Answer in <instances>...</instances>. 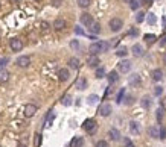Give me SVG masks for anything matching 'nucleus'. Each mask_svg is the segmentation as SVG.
Here are the masks:
<instances>
[{
    "label": "nucleus",
    "instance_id": "f257e3e1",
    "mask_svg": "<svg viewBox=\"0 0 166 147\" xmlns=\"http://www.w3.org/2000/svg\"><path fill=\"white\" fill-rule=\"evenodd\" d=\"M108 49H110V42H107V41H98V42L90 44L88 52H90V55H98L101 52H107Z\"/></svg>",
    "mask_w": 166,
    "mask_h": 147
},
{
    "label": "nucleus",
    "instance_id": "f03ea898",
    "mask_svg": "<svg viewBox=\"0 0 166 147\" xmlns=\"http://www.w3.org/2000/svg\"><path fill=\"white\" fill-rule=\"evenodd\" d=\"M84 129H85L87 134L93 135V134L96 132V129H98V124H96V121H95L93 118H90V120H85V121H84Z\"/></svg>",
    "mask_w": 166,
    "mask_h": 147
},
{
    "label": "nucleus",
    "instance_id": "7ed1b4c3",
    "mask_svg": "<svg viewBox=\"0 0 166 147\" xmlns=\"http://www.w3.org/2000/svg\"><path fill=\"white\" fill-rule=\"evenodd\" d=\"M108 24H110V29H111L113 32H119V31L124 28V21H122L121 18H111Z\"/></svg>",
    "mask_w": 166,
    "mask_h": 147
},
{
    "label": "nucleus",
    "instance_id": "20e7f679",
    "mask_svg": "<svg viewBox=\"0 0 166 147\" xmlns=\"http://www.w3.org/2000/svg\"><path fill=\"white\" fill-rule=\"evenodd\" d=\"M35 112H37V106H35V105H32V103L26 105V106H25V111H23V114H25V117H26V118L34 117V115H35Z\"/></svg>",
    "mask_w": 166,
    "mask_h": 147
},
{
    "label": "nucleus",
    "instance_id": "39448f33",
    "mask_svg": "<svg viewBox=\"0 0 166 147\" xmlns=\"http://www.w3.org/2000/svg\"><path fill=\"white\" fill-rule=\"evenodd\" d=\"M118 70H119L121 73H128V72L131 70V62H129L128 59L121 61V62L118 64Z\"/></svg>",
    "mask_w": 166,
    "mask_h": 147
},
{
    "label": "nucleus",
    "instance_id": "423d86ee",
    "mask_svg": "<svg viewBox=\"0 0 166 147\" xmlns=\"http://www.w3.org/2000/svg\"><path fill=\"white\" fill-rule=\"evenodd\" d=\"M111 111H113V108H111L110 103H102V105L99 106V114H101L102 117H108V115L111 114Z\"/></svg>",
    "mask_w": 166,
    "mask_h": 147
},
{
    "label": "nucleus",
    "instance_id": "0eeeda50",
    "mask_svg": "<svg viewBox=\"0 0 166 147\" xmlns=\"http://www.w3.org/2000/svg\"><path fill=\"white\" fill-rule=\"evenodd\" d=\"M9 46H11V49H12L14 52H20V50L23 49V42H21V39H18V38H12L11 42H9Z\"/></svg>",
    "mask_w": 166,
    "mask_h": 147
},
{
    "label": "nucleus",
    "instance_id": "6e6552de",
    "mask_svg": "<svg viewBox=\"0 0 166 147\" xmlns=\"http://www.w3.org/2000/svg\"><path fill=\"white\" fill-rule=\"evenodd\" d=\"M99 64H101V61H99L98 55H90V56L87 58V65H88V67L95 68V67H98Z\"/></svg>",
    "mask_w": 166,
    "mask_h": 147
},
{
    "label": "nucleus",
    "instance_id": "1a4fd4ad",
    "mask_svg": "<svg viewBox=\"0 0 166 147\" xmlns=\"http://www.w3.org/2000/svg\"><path fill=\"white\" fill-rule=\"evenodd\" d=\"M148 135L151 138H160V126H149L148 127Z\"/></svg>",
    "mask_w": 166,
    "mask_h": 147
},
{
    "label": "nucleus",
    "instance_id": "9d476101",
    "mask_svg": "<svg viewBox=\"0 0 166 147\" xmlns=\"http://www.w3.org/2000/svg\"><path fill=\"white\" fill-rule=\"evenodd\" d=\"M81 23L83 24H85V26H91L95 21H93V17L90 15V14H87V12H84V14H81Z\"/></svg>",
    "mask_w": 166,
    "mask_h": 147
},
{
    "label": "nucleus",
    "instance_id": "9b49d317",
    "mask_svg": "<svg viewBox=\"0 0 166 147\" xmlns=\"http://www.w3.org/2000/svg\"><path fill=\"white\" fill-rule=\"evenodd\" d=\"M15 64H17L18 67H28V65L31 64V58H29V56H20V58H17Z\"/></svg>",
    "mask_w": 166,
    "mask_h": 147
},
{
    "label": "nucleus",
    "instance_id": "f8f14e48",
    "mask_svg": "<svg viewBox=\"0 0 166 147\" xmlns=\"http://www.w3.org/2000/svg\"><path fill=\"white\" fill-rule=\"evenodd\" d=\"M128 82H129V85H131V86H139V85H140V82H142V79H140V76H139L137 73H134V74H131V76H129Z\"/></svg>",
    "mask_w": 166,
    "mask_h": 147
},
{
    "label": "nucleus",
    "instance_id": "ddd939ff",
    "mask_svg": "<svg viewBox=\"0 0 166 147\" xmlns=\"http://www.w3.org/2000/svg\"><path fill=\"white\" fill-rule=\"evenodd\" d=\"M131 50H133V55H134L136 58H140V56H143V47H142L140 44H134Z\"/></svg>",
    "mask_w": 166,
    "mask_h": 147
},
{
    "label": "nucleus",
    "instance_id": "4468645a",
    "mask_svg": "<svg viewBox=\"0 0 166 147\" xmlns=\"http://www.w3.org/2000/svg\"><path fill=\"white\" fill-rule=\"evenodd\" d=\"M129 130H131V134H134V135H139L140 134V124L137 123V121H129Z\"/></svg>",
    "mask_w": 166,
    "mask_h": 147
},
{
    "label": "nucleus",
    "instance_id": "2eb2a0df",
    "mask_svg": "<svg viewBox=\"0 0 166 147\" xmlns=\"http://www.w3.org/2000/svg\"><path fill=\"white\" fill-rule=\"evenodd\" d=\"M108 137H110V140H113V141H119V138H121V132H119L118 129L111 127V129L108 130Z\"/></svg>",
    "mask_w": 166,
    "mask_h": 147
},
{
    "label": "nucleus",
    "instance_id": "dca6fc26",
    "mask_svg": "<svg viewBox=\"0 0 166 147\" xmlns=\"http://www.w3.org/2000/svg\"><path fill=\"white\" fill-rule=\"evenodd\" d=\"M151 77H152V80H156V82H160V80L163 79V72H162L160 68H156V70L151 73Z\"/></svg>",
    "mask_w": 166,
    "mask_h": 147
},
{
    "label": "nucleus",
    "instance_id": "f3484780",
    "mask_svg": "<svg viewBox=\"0 0 166 147\" xmlns=\"http://www.w3.org/2000/svg\"><path fill=\"white\" fill-rule=\"evenodd\" d=\"M69 76H70V73H69L67 68H61V70L58 72V77H60L61 82H66V80L69 79Z\"/></svg>",
    "mask_w": 166,
    "mask_h": 147
},
{
    "label": "nucleus",
    "instance_id": "a211bd4d",
    "mask_svg": "<svg viewBox=\"0 0 166 147\" xmlns=\"http://www.w3.org/2000/svg\"><path fill=\"white\" fill-rule=\"evenodd\" d=\"M64 28H66V21H64L63 18H56V20L53 21V29L61 31V29H64Z\"/></svg>",
    "mask_w": 166,
    "mask_h": 147
},
{
    "label": "nucleus",
    "instance_id": "6ab92c4d",
    "mask_svg": "<svg viewBox=\"0 0 166 147\" xmlns=\"http://www.w3.org/2000/svg\"><path fill=\"white\" fill-rule=\"evenodd\" d=\"M83 146H84V138H81V137H75L70 141V147H83Z\"/></svg>",
    "mask_w": 166,
    "mask_h": 147
},
{
    "label": "nucleus",
    "instance_id": "aec40b11",
    "mask_svg": "<svg viewBox=\"0 0 166 147\" xmlns=\"http://www.w3.org/2000/svg\"><path fill=\"white\" fill-rule=\"evenodd\" d=\"M9 72L8 70H5V68H2L0 70V83H5V82H8L9 80Z\"/></svg>",
    "mask_w": 166,
    "mask_h": 147
},
{
    "label": "nucleus",
    "instance_id": "412c9836",
    "mask_svg": "<svg viewBox=\"0 0 166 147\" xmlns=\"http://www.w3.org/2000/svg\"><path fill=\"white\" fill-rule=\"evenodd\" d=\"M76 88H78V90H85V88H87V79H85V77H79V79L76 80Z\"/></svg>",
    "mask_w": 166,
    "mask_h": 147
},
{
    "label": "nucleus",
    "instance_id": "4be33fe9",
    "mask_svg": "<svg viewBox=\"0 0 166 147\" xmlns=\"http://www.w3.org/2000/svg\"><path fill=\"white\" fill-rule=\"evenodd\" d=\"M107 77H108V82H110V83H114V82H118V80H119L118 72H114V70H113V72H110Z\"/></svg>",
    "mask_w": 166,
    "mask_h": 147
},
{
    "label": "nucleus",
    "instance_id": "5701e85b",
    "mask_svg": "<svg viewBox=\"0 0 166 147\" xmlns=\"http://www.w3.org/2000/svg\"><path fill=\"white\" fill-rule=\"evenodd\" d=\"M69 67L70 68H75V70L79 68V59L78 58H70L69 59Z\"/></svg>",
    "mask_w": 166,
    "mask_h": 147
},
{
    "label": "nucleus",
    "instance_id": "b1692460",
    "mask_svg": "<svg viewBox=\"0 0 166 147\" xmlns=\"http://www.w3.org/2000/svg\"><path fill=\"white\" fill-rule=\"evenodd\" d=\"M25 127H26V124L23 121H20V120H17V121L12 123V129H15V130H23Z\"/></svg>",
    "mask_w": 166,
    "mask_h": 147
},
{
    "label": "nucleus",
    "instance_id": "393cba45",
    "mask_svg": "<svg viewBox=\"0 0 166 147\" xmlns=\"http://www.w3.org/2000/svg\"><path fill=\"white\" fill-rule=\"evenodd\" d=\"M90 32H91L93 35L99 34V32H101V24H99V23H93V24L90 26Z\"/></svg>",
    "mask_w": 166,
    "mask_h": 147
},
{
    "label": "nucleus",
    "instance_id": "a878e982",
    "mask_svg": "<svg viewBox=\"0 0 166 147\" xmlns=\"http://www.w3.org/2000/svg\"><path fill=\"white\" fill-rule=\"evenodd\" d=\"M53 118H55V114H53V111H50V114L47 115V118H46V121H44V127H49V126L52 124Z\"/></svg>",
    "mask_w": 166,
    "mask_h": 147
},
{
    "label": "nucleus",
    "instance_id": "bb28decb",
    "mask_svg": "<svg viewBox=\"0 0 166 147\" xmlns=\"http://www.w3.org/2000/svg\"><path fill=\"white\" fill-rule=\"evenodd\" d=\"M140 5H143V0H131V3H129V6H131V9H133V11L139 9V6H140Z\"/></svg>",
    "mask_w": 166,
    "mask_h": 147
},
{
    "label": "nucleus",
    "instance_id": "cd10ccee",
    "mask_svg": "<svg viewBox=\"0 0 166 147\" xmlns=\"http://www.w3.org/2000/svg\"><path fill=\"white\" fill-rule=\"evenodd\" d=\"M143 38H145V41H146L148 44H154V42H156V39H157V37H156V35H152V34H146Z\"/></svg>",
    "mask_w": 166,
    "mask_h": 147
},
{
    "label": "nucleus",
    "instance_id": "c85d7f7f",
    "mask_svg": "<svg viewBox=\"0 0 166 147\" xmlns=\"http://www.w3.org/2000/svg\"><path fill=\"white\" fill-rule=\"evenodd\" d=\"M146 21H148V24H156L157 23V17H156V14H148V17H146Z\"/></svg>",
    "mask_w": 166,
    "mask_h": 147
},
{
    "label": "nucleus",
    "instance_id": "c756f323",
    "mask_svg": "<svg viewBox=\"0 0 166 147\" xmlns=\"http://www.w3.org/2000/svg\"><path fill=\"white\" fill-rule=\"evenodd\" d=\"M98 100H99V97H98L96 94H91V96H88L87 103H88V105H96V103H98Z\"/></svg>",
    "mask_w": 166,
    "mask_h": 147
},
{
    "label": "nucleus",
    "instance_id": "7c9ffc66",
    "mask_svg": "<svg viewBox=\"0 0 166 147\" xmlns=\"http://www.w3.org/2000/svg\"><path fill=\"white\" fill-rule=\"evenodd\" d=\"M140 103H142V106H143L145 109H148V108L151 106V99H149L148 96H145V97L142 99V102H140Z\"/></svg>",
    "mask_w": 166,
    "mask_h": 147
},
{
    "label": "nucleus",
    "instance_id": "2f4dec72",
    "mask_svg": "<svg viewBox=\"0 0 166 147\" xmlns=\"http://www.w3.org/2000/svg\"><path fill=\"white\" fill-rule=\"evenodd\" d=\"M145 15H146V14H145L143 11H139V12L136 14V21H137V23H142V21L145 20Z\"/></svg>",
    "mask_w": 166,
    "mask_h": 147
},
{
    "label": "nucleus",
    "instance_id": "473e14b6",
    "mask_svg": "<svg viewBox=\"0 0 166 147\" xmlns=\"http://www.w3.org/2000/svg\"><path fill=\"white\" fill-rule=\"evenodd\" d=\"M61 103H63L64 106H70V105H72V97H70V96H64V97L61 99Z\"/></svg>",
    "mask_w": 166,
    "mask_h": 147
},
{
    "label": "nucleus",
    "instance_id": "72a5a7b5",
    "mask_svg": "<svg viewBox=\"0 0 166 147\" xmlns=\"http://www.w3.org/2000/svg\"><path fill=\"white\" fill-rule=\"evenodd\" d=\"M79 47H81V46H79V41H78V39H72V41H70V49H72V50H78Z\"/></svg>",
    "mask_w": 166,
    "mask_h": 147
},
{
    "label": "nucleus",
    "instance_id": "f704fd0d",
    "mask_svg": "<svg viewBox=\"0 0 166 147\" xmlns=\"http://www.w3.org/2000/svg\"><path fill=\"white\" fill-rule=\"evenodd\" d=\"M91 3V0H78V6L79 8H88Z\"/></svg>",
    "mask_w": 166,
    "mask_h": 147
},
{
    "label": "nucleus",
    "instance_id": "c9c22d12",
    "mask_svg": "<svg viewBox=\"0 0 166 147\" xmlns=\"http://www.w3.org/2000/svg\"><path fill=\"white\" fill-rule=\"evenodd\" d=\"M96 77H98V79H102V77H105V70H104L102 67L96 68Z\"/></svg>",
    "mask_w": 166,
    "mask_h": 147
},
{
    "label": "nucleus",
    "instance_id": "e433bc0d",
    "mask_svg": "<svg viewBox=\"0 0 166 147\" xmlns=\"http://www.w3.org/2000/svg\"><path fill=\"white\" fill-rule=\"evenodd\" d=\"M126 53H128V49H126V47H121V49L116 52L118 56H126Z\"/></svg>",
    "mask_w": 166,
    "mask_h": 147
},
{
    "label": "nucleus",
    "instance_id": "4c0bfd02",
    "mask_svg": "<svg viewBox=\"0 0 166 147\" xmlns=\"http://www.w3.org/2000/svg\"><path fill=\"white\" fill-rule=\"evenodd\" d=\"M95 147H108V143H107L105 140H99V141L95 144Z\"/></svg>",
    "mask_w": 166,
    "mask_h": 147
},
{
    "label": "nucleus",
    "instance_id": "58836bf2",
    "mask_svg": "<svg viewBox=\"0 0 166 147\" xmlns=\"http://www.w3.org/2000/svg\"><path fill=\"white\" fill-rule=\"evenodd\" d=\"M34 144H35V147H40V144H41V135H40V134L35 135V141H34Z\"/></svg>",
    "mask_w": 166,
    "mask_h": 147
},
{
    "label": "nucleus",
    "instance_id": "ea45409f",
    "mask_svg": "<svg viewBox=\"0 0 166 147\" xmlns=\"http://www.w3.org/2000/svg\"><path fill=\"white\" fill-rule=\"evenodd\" d=\"M162 118H163V108H159V109H157V121L160 123Z\"/></svg>",
    "mask_w": 166,
    "mask_h": 147
},
{
    "label": "nucleus",
    "instance_id": "a19ab883",
    "mask_svg": "<svg viewBox=\"0 0 166 147\" xmlns=\"http://www.w3.org/2000/svg\"><path fill=\"white\" fill-rule=\"evenodd\" d=\"M124 147H134V144L129 138H124Z\"/></svg>",
    "mask_w": 166,
    "mask_h": 147
},
{
    "label": "nucleus",
    "instance_id": "79ce46f5",
    "mask_svg": "<svg viewBox=\"0 0 166 147\" xmlns=\"http://www.w3.org/2000/svg\"><path fill=\"white\" fill-rule=\"evenodd\" d=\"M124 96H125V90L122 88V90L119 91V94H118V100H116V102H118V103H121V102H122V97H124Z\"/></svg>",
    "mask_w": 166,
    "mask_h": 147
},
{
    "label": "nucleus",
    "instance_id": "37998d69",
    "mask_svg": "<svg viewBox=\"0 0 166 147\" xmlns=\"http://www.w3.org/2000/svg\"><path fill=\"white\" fill-rule=\"evenodd\" d=\"M75 34H76V35H85L83 28H79V26H75Z\"/></svg>",
    "mask_w": 166,
    "mask_h": 147
},
{
    "label": "nucleus",
    "instance_id": "c03bdc74",
    "mask_svg": "<svg viewBox=\"0 0 166 147\" xmlns=\"http://www.w3.org/2000/svg\"><path fill=\"white\" fill-rule=\"evenodd\" d=\"M162 93H163V88H162V86H156L154 94H156V96H162Z\"/></svg>",
    "mask_w": 166,
    "mask_h": 147
},
{
    "label": "nucleus",
    "instance_id": "a18cd8bd",
    "mask_svg": "<svg viewBox=\"0 0 166 147\" xmlns=\"http://www.w3.org/2000/svg\"><path fill=\"white\" fill-rule=\"evenodd\" d=\"M41 31H43V32H47V31H49V23L41 21Z\"/></svg>",
    "mask_w": 166,
    "mask_h": 147
},
{
    "label": "nucleus",
    "instance_id": "49530a36",
    "mask_svg": "<svg viewBox=\"0 0 166 147\" xmlns=\"http://www.w3.org/2000/svg\"><path fill=\"white\" fill-rule=\"evenodd\" d=\"M50 3H52V6H55V8H58V6H61V3H63V0H52Z\"/></svg>",
    "mask_w": 166,
    "mask_h": 147
},
{
    "label": "nucleus",
    "instance_id": "de8ad7c7",
    "mask_svg": "<svg viewBox=\"0 0 166 147\" xmlns=\"http://www.w3.org/2000/svg\"><path fill=\"white\" fill-rule=\"evenodd\" d=\"M165 138H166V129L160 127V140H165Z\"/></svg>",
    "mask_w": 166,
    "mask_h": 147
},
{
    "label": "nucleus",
    "instance_id": "09e8293b",
    "mask_svg": "<svg viewBox=\"0 0 166 147\" xmlns=\"http://www.w3.org/2000/svg\"><path fill=\"white\" fill-rule=\"evenodd\" d=\"M9 61V58H2L0 59V67H3V65H6V62Z\"/></svg>",
    "mask_w": 166,
    "mask_h": 147
},
{
    "label": "nucleus",
    "instance_id": "8fccbe9b",
    "mask_svg": "<svg viewBox=\"0 0 166 147\" xmlns=\"http://www.w3.org/2000/svg\"><path fill=\"white\" fill-rule=\"evenodd\" d=\"M119 44V38H113V41H110V46H118Z\"/></svg>",
    "mask_w": 166,
    "mask_h": 147
},
{
    "label": "nucleus",
    "instance_id": "3c124183",
    "mask_svg": "<svg viewBox=\"0 0 166 147\" xmlns=\"http://www.w3.org/2000/svg\"><path fill=\"white\" fill-rule=\"evenodd\" d=\"M143 5H146V6H151V5H152V0H143Z\"/></svg>",
    "mask_w": 166,
    "mask_h": 147
},
{
    "label": "nucleus",
    "instance_id": "603ef678",
    "mask_svg": "<svg viewBox=\"0 0 166 147\" xmlns=\"http://www.w3.org/2000/svg\"><path fill=\"white\" fill-rule=\"evenodd\" d=\"M126 103H128V105H131V103H133V97H131V96H128V97H126Z\"/></svg>",
    "mask_w": 166,
    "mask_h": 147
},
{
    "label": "nucleus",
    "instance_id": "864d4df0",
    "mask_svg": "<svg viewBox=\"0 0 166 147\" xmlns=\"http://www.w3.org/2000/svg\"><path fill=\"white\" fill-rule=\"evenodd\" d=\"M129 35H137V31H136V29H131V31H129Z\"/></svg>",
    "mask_w": 166,
    "mask_h": 147
},
{
    "label": "nucleus",
    "instance_id": "5fc2aeb1",
    "mask_svg": "<svg viewBox=\"0 0 166 147\" xmlns=\"http://www.w3.org/2000/svg\"><path fill=\"white\" fill-rule=\"evenodd\" d=\"M162 108H163V109H166V99H163V100H162Z\"/></svg>",
    "mask_w": 166,
    "mask_h": 147
},
{
    "label": "nucleus",
    "instance_id": "6e6d98bb",
    "mask_svg": "<svg viewBox=\"0 0 166 147\" xmlns=\"http://www.w3.org/2000/svg\"><path fill=\"white\" fill-rule=\"evenodd\" d=\"M160 44H162V46H163V44H166V35L163 38H162V41H160Z\"/></svg>",
    "mask_w": 166,
    "mask_h": 147
},
{
    "label": "nucleus",
    "instance_id": "4d7b16f0",
    "mask_svg": "<svg viewBox=\"0 0 166 147\" xmlns=\"http://www.w3.org/2000/svg\"><path fill=\"white\" fill-rule=\"evenodd\" d=\"M17 147H28V146H25V144H18Z\"/></svg>",
    "mask_w": 166,
    "mask_h": 147
},
{
    "label": "nucleus",
    "instance_id": "13d9d810",
    "mask_svg": "<svg viewBox=\"0 0 166 147\" xmlns=\"http://www.w3.org/2000/svg\"><path fill=\"white\" fill-rule=\"evenodd\" d=\"M163 61H165V64H166V53L163 55Z\"/></svg>",
    "mask_w": 166,
    "mask_h": 147
},
{
    "label": "nucleus",
    "instance_id": "bf43d9fd",
    "mask_svg": "<svg viewBox=\"0 0 166 147\" xmlns=\"http://www.w3.org/2000/svg\"><path fill=\"white\" fill-rule=\"evenodd\" d=\"M124 2H126V3H131V0H124Z\"/></svg>",
    "mask_w": 166,
    "mask_h": 147
},
{
    "label": "nucleus",
    "instance_id": "052dcab7",
    "mask_svg": "<svg viewBox=\"0 0 166 147\" xmlns=\"http://www.w3.org/2000/svg\"><path fill=\"white\" fill-rule=\"evenodd\" d=\"M14 2H18V0H14Z\"/></svg>",
    "mask_w": 166,
    "mask_h": 147
}]
</instances>
